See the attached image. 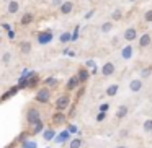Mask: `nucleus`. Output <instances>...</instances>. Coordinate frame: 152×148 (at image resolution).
Returning <instances> with one entry per match:
<instances>
[{
  "label": "nucleus",
  "mask_w": 152,
  "mask_h": 148,
  "mask_svg": "<svg viewBox=\"0 0 152 148\" xmlns=\"http://www.w3.org/2000/svg\"><path fill=\"white\" fill-rule=\"evenodd\" d=\"M51 39H53V33H49V31H46V33H39V34H38V41H39L41 44H48Z\"/></svg>",
  "instance_id": "nucleus-4"
},
{
  "label": "nucleus",
  "mask_w": 152,
  "mask_h": 148,
  "mask_svg": "<svg viewBox=\"0 0 152 148\" xmlns=\"http://www.w3.org/2000/svg\"><path fill=\"white\" fill-rule=\"evenodd\" d=\"M36 77H33V78H31V82H30V86H34V83H36Z\"/></svg>",
  "instance_id": "nucleus-32"
},
{
  "label": "nucleus",
  "mask_w": 152,
  "mask_h": 148,
  "mask_svg": "<svg viewBox=\"0 0 152 148\" xmlns=\"http://www.w3.org/2000/svg\"><path fill=\"white\" fill-rule=\"evenodd\" d=\"M26 119H28V124L36 125L38 122H41V114H39V111H38V109H30V111H28Z\"/></svg>",
  "instance_id": "nucleus-1"
},
{
  "label": "nucleus",
  "mask_w": 152,
  "mask_h": 148,
  "mask_svg": "<svg viewBox=\"0 0 152 148\" xmlns=\"http://www.w3.org/2000/svg\"><path fill=\"white\" fill-rule=\"evenodd\" d=\"M111 28H113L111 23H103V25H102V31H103V33H108V31H111Z\"/></svg>",
  "instance_id": "nucleus-20"
},
{
  "label": "nucleus",
  "mask_w": 152,
  "mask_h": 148,
  "mask_svg": "<svg viewBox=\"0 0 152 148\" xmlns=\"http://www.w3.org/2000/svg\"><path fill=\"white\" fill-rule=\"evenodd\" d=\"M144 132H152V119L144 122Z\"/></svg>",
  "instance_id": "nucleus-19"
},
{
  "label": "nucleus",
  "mask_w": 152,
  "mask_h": 148,
  "mask_svg": "<svg viewBox=\"0 0 152 148\" xmlns=\"http://www.w3.org/2000/svg\"><path fill=\"white\" fill-rule=\"evenodd\" d=\"M102 73H103L105 77H110V75H113V73H115V65H113L111 62L105 64V65H103V69H102Z\"/></svg>",
  "instance_id": "nucleus-5"
},
{
  "label": "nucleus",
  "mask_w": 152,
  "mask_h": 148,
  "mask_svg": "<svg viewBox=\"0 0 152 148\" xmlns=\"http://www.w3.org/2000/svg\"><path fill=\"white\" fill-rule=\"evenodd\" d=\"M20 51H21V54H30L31 52V44L30 43H23L20 46Z\"/></svg>",
  "instance_id": "nucleus-16"
},
{
  "label": "nucleus",
  "mask_w": 152,
  "mask_h": 148,
  "mask_svg": "<svg viewBox=\"0 0 152 148\" xmlns=\"http://www.w3.org/2000/svg\"><path fill=\"white\" fill-rule=\"evenodd\" d=\"M80 145H82V142L77 138V140H72V143H70V148H80Z\"/></svg>",
  "instance_id": "nucleus-23"
},
{
  "label": "nucleus",
  "mask_w": 152,
  "mask_h": 148,
  "mask_svg": "<svg viewBox=\"0 0 152 148\" xmlns=\"http://www.w3.org/2000/svg\"><path fill=\"white\" fill-rule=\"evenodd\" d=\"M8 60H10V54H8V52H5V54H4V64H7Z\"/></svg>",
  "instance_id": "nucleus-30"
},
{
  "label": "nucleus",
  "mask_w": 152,
  "mask_h": 148,
  "mask_svg": "<svg viewBox=\"0 0 152 148\" xmlns=\"http://www.w3.org/2000/svg\"><path fill=\"white\" fill-rule=\"evenodd\" d=\"M46 85H48V86H56V85H57V80L53 78V77H49V78L46 80Z\"/></svg>",
  "instance_id": "nucleus-22"
},
{
  "label": "nucleus",
  "mask_w": 152,
  "mask_h": 148,
  "mask_svg": "<svg viewBox=\"0 0 152 148\" xmlns=\"http://www.w3.org/2000/svg\"><path fill=\"white\" fill-rule=\"evenodd\" d=\"M20 5H18L17 0H10V4H8V13H17Z\"/></svg>",
  "instance_id": "nucleus-10"
},
{
  "label": "nucleus",
  "mask_w": 152,
  "mask_h": 148,
  "mask_svg": "<svg viewBox=\"0 0 152 148\" xmlns=\"http://www.w3.org/2000/svg\"><path fill=\"white\" fill-rule=\"evenodd\" d=\"M31 21H33V15H31V13H25L23 18H21V25L25 26V25H30Z\"/></svg>",
  "instance_id": "nucleus-14"
},
{
  "label": "nucleus",
  "mask_w": 152,
  "mask_h": 148,
  "mask_svg": "<svg viewBox=\"0 0 152 148\" xmlns=\"http://www.w3.org/2000/svg\"><path fill=\"white\" fill-rule=\"evenodd\" d=\"M118 148H126V147H123V145H121V147H118Z\"/></svg>",
  "instance_id": "nucleus-34"
},
{
  "label": "nucleus",
  "mask_w": 152,
  "mask_h": 148,
  "mask_svg": "<svg viewBox=\"0 0 152 148\" xmlns=\"http://www.w3.org/2000/svg\"><path fill=\"white\" fill-rule=\"evenodd\" d=\"M123 57H124V59H131L132 57V46H126L124 49H123Z\"/></svg>",
  "instance_id": "nucleus-13"
},
{
  "label": "nucleus",
  "mask_w": 152,
  "mask_h": 148,
  "mask_svg": "<svg viewBox=\"0 0 152 148\" xmlns=\"http://www.w3.org/2000/svg\"><path fill=\"white\" fill-rule=\"evenodd\" d=\"M108 108H110V104H106V103H105V104H102V106H100V109H102L103 112H106V111H108Z\"/></svg>",
  "instance_id": "nucleus-31"
},
{
  "label": "nucleus",
  "mask_w": 152,
  "mask_h": 148,
  "mask_svg": "<svg viewBox=\"0 0 152 148\" xmlns=\"http://www.w3.org/2000/svg\"><path fill=\"white\" fill-rule=\"evenodd\" d=\"M77 77H79V80L83 83V82H87V80H88V72H87L85 69H80L79 73H77Z\"/></svg>",
  "instance_id": "nucleus-11"
},
{
  "label": "nucleus",
  "mask_w": 152,
  "mask_h": 148,
  "mask_svg": "<svg viewBox=\"0 0 152 148\" xmlns=\"http://www.w3.org/2000/svg\"><path fill=\"white\" fill-rule=\"evenodd\" d=\"M69 104H70V99H69V96H67V95L59 96V98H57V101H56V108L59 109V111L67 109V108H69Z\"/></svg>",
  "instance_id": "nucleus-2"
},
{
  "label": "nucleus",
  "mask_w": 152,
  "mask_h": 148,
  "mask_svg": "<svg viewBox=\"0 0 152 148\" xmlns=\"http://www.w3.org/2000/svg\"><path fill=\"white\" fill-rule=\"evenodd\" d=\"M103 119H106V112H100V114H98V117H96V121H100V122H102L103 121Z\"/></svg>",
  "instance_id": "nucleus-27"
},
{
  "label": "nucleus",
  "mask_w": 152,
  "mask_h": 148,
  "mask_svg": "<svg viewBox=\"0 0 152 148\" xmlns=\"http://www.w3.org/2000/svg\"><path fill=\"white\" fill-rule=\"evenodd\" d=\"M49 96H51L49 88H41L39 91H38V95H36V101H39V103H48V101H49Z\"/></svg>",
  "instance_id": "nucleus-3"
},
{
  "label": "nucleus",
  "mask_w": 152,
  "mask_h": 148,
  "mask_svg": "<svg viewBox=\"0 0 152 148\" xmlns=\"http://www.w3.org/2000/svg\"><path fill=\"white\" fill-rule=\"evenodd\" d=\"M118 90H119L118 85H111V86H108V90H106V95H108V96H115L116 93H118Z\"/></svg>",
  "instance_id": "nucleus-15"
},
{
  "label": "nucleus",
  "mask_w": 152,
  "mask_h": 148,
  "mask_svg": "<svg viewBox=\"0 0 152 148\" xmlns=\"http://www.w3.org/2000/svg\"><path fill=\"white\" fill-rule=\"evenodd\" d=\"M145 20H147V21H152V10H149L147 13H145Z\"/></svg>",
  "instance_id": "nucleus-29"
},
{
  "label": "nucleus",
  "mask_w": 152,
  "mask_h": 148,
  "mask_svg": "<svg viewBox=\"0 0 152 148\" xmlns=\"http://www.w3.org/2000/svg\"><path fill=\"white\" fill-rule=\"evenodd\" d=\"M151 36H149V34H142V36H141V39H139V46H141V47H147V46H151Z\"/></svg>",
  "instance_id": "nucleus-7"
},
{
  "label": "nucleus",
  "mask_w": 152,
  "mask_h": 148,
  "mask_svg": "<svg viewBox=\"0 0 152 148\" xmlns=\"http://www.w3.org/2000/svg\"><path fill=\"white\" fill-rule=\"evenodd\" d=\"M149 73H151V70H145V72H142V77H147Z\"/></svg>",
  "instance_id": "nucleus-33"
},
{
  "label": "nucleus",
  "mask_w": 152,
  "mask_h": 148,
  "mask_svg": "<svg viewBox=\"0 0 152 148\" xmlns=\"http://www.w3.org/2000/svg\"><path fill=\"white\" fill-rule=\"evenodd\" d=\"M124 39L126 41H134L136 39V30L134 28H128L124 31Z\"/></svg>",
  "instance_id": "nucleus-8"
},
{
  "label": "nucleus",
  "mask_w": 152,
  "mask_h": 148,
  "mask_svg": "<svg viewBox=\"0 0 152 148\" xmlns=\"http://www.w3.org/2000/svg\"><path fill=\"white\" fill-rule=\"evenodd\" d=\"M5 2H7V0H5Z\"/></svg>",
  "instance_id": "nucleus-35"
},
{
  "label": "nucleus",
  "mask_w": 152,
  "mask_h": 148,
  "mask_svg": "<svg viewBox=\"0 0 152 148\" xmlns=\"http://www.w3.org/2000/svg\"><path fill=\"white\" fill-rule=\"evenodd\" d=\"M72 2H64L62 4V7H61V13L62 15H69L70 12H72Z\"/></svg>",
  "instance_id": "nucleus-9"
},
{
  "label": "nucleus",
  "mask_w": 152,
  "mask_h": 148,
  "mask_svg": "<svg viewBox=\"0 0 152 148\" xmlns=\"http://www.w3.org/2000/svg\"><path fill=\"white\" fill-rule=\"evenodd\" d=\"M126 114H128V106H119L118 112H116V117H118V119H123Z\"/></svg>",
  "instance_id": "nucleus-12"
},
{
  "label": "nucleus",
  "mask_w": 152,
  "mask_h": 148,
  "mask_svg": "<svg viewBox=\"0 0 152 148\" xmlns=\"http://www.w3.org/2000/svg\"><path fill=\"white\" fill-rule=\"evenodd\" d=\"M41 130H43V124H41V122H38V124L34 125V130H33V134H39Z\"/></svg>",
  "instance_id": "nucleus-24"
},
{
  "label": "nucleus",
  "mask_w": 152,
  "mask_h": 148,
  "mask_svg": "<svg viewBox=\"0 0 152 148\" xmlns=\"http://www.w3.org/2000/svg\"><path fill=\"white\" fill-rule=\"evenodd\" d=\"M70 39V36H69V34H62V36H61V43H67V41H69Z\"/></svg>",
  "instance_id": "nucleus-26"
},
{
  "label": "nucleus",
  "mask_w": 152,
  "mask_h": 148,
  "mask_svg": "<svg viewBox=\"0 0 152 148\" xmlns=\"http://www.w3.org/2000/svg\"><path fill=\"white\" fill-rule=\"evenodd\" d=\"M54 7H62V0H53Z\"/></svg>",
  "instance_id": "nucleus-28"
},
{
  "label": "nucleus",
  "mask_w": 152,
  "mask_h": 148,
  "mask_svg": "<svg viewBox=\"0 0 152 148\" xmlns=\"http://www.w3.org/2000/svg\"><path fill=\"white\" fill-rule=\"evenodd\" d=\"M64 119H66V116L59 112V114H56L53 117V121H54V124H56V125H59V124H62V122H64Z\"/></svg>",
  "instance_id": "nucleus-18"
},
{
  "label": "nucleus",
  "mask_w": 152,
  "mask_h": 148,
  "mask_svg": "<svg viewBox=\"0 0 152 148\" xmlns=\"http://www.w3.org/2000/svg\"><path fill=\"white\" fill-rule=\"evenodd\" d=\"M79 82H80L79 77H74V78H70V82L67 83V88H69V90H74L77 85H79Z\"/></svg>",
  "instance_id": "nucleus-17"
},
{
  "label": "nucleus",
  "mask_w": 152,
  "mask_h": 148,
  "mask_svg": "<svg viewBox=\"0 0 152 148\" xmlns=\"http://www.w3.org/2000/svg\"><path fill=\"white\" fill-rule=\"evenodd\" d=\"M141 88H142V82H141V80H132V82L129 83V90H131L132 93L141 91Z\"/></svg>",
  "instance_id": "nucleus-6"
},
{
  "label": "nucleus",
  "mask_w": 152,
  "mask_h": 148,
  "mask_svg": "<svg viewBox=\"0 0 152 148\" xmlns=\"http://www.w3.org/2000/svg\"><path fill=\"white\" fill-rule=\"evenodd\" d=\"M111 18H113V20H119V18H121V12H119V10H115V12L111 13Z\"/></svg>",
  "instance_id": "nucleus-25"
},
{
  "label": "nucleus",
  "mask_w": 152,
  "mask_h": 148,
  "mask_svg": "<svg viewBox=\"0 0 152 148\" xmlns=\"http://www.w3.org/2000/svg\"><path fill=\"white\" fill-rule=\"evenodd\" d=\"M53 137H54V132H53V129H49V130H46V132H44V140H51Z\"/></svg>",
  "instance_id": "nucleus-21"
}]
</instances>
